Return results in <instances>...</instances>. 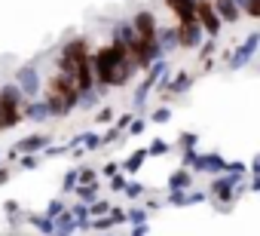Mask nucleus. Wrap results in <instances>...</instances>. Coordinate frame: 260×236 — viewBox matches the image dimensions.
I'll return each mask as SVG.
<instances>
[{"instance_id":"18","label":"nucleus","mask_w":260,"mask_h":236,"mask_svg":"<svg viewBox=\"0 0 260 236\" xmlns=\"http://www.w3.org/2000/svg\"><path fill=\"white\" fill-rule=\"evenodd\" d=\"M110 40H116V43H122V46H132V40H135L132 22H116L113 31H110Z\"/></svg>"},{"instance_id":"40","label":"nucleus","mask_w":260,"mask_h":236,"mask_svg":"<svg viewBox=\"0 0 260 236\" xmlns=\"http://www.w3.org/2000/svg\"><path fill=\"white\" fill-rule=\"evenodd\" d=\"M64 209H68V205H64V202H61V199H52V202H49V205H46V215H49V218H55V215H61V212H64Z\"/></svg>"},{"instance_id":"21","label":"nucleus","mask_w":260,"mask_h":236,"mask_svg":"<svg viewBox=\"0 0 260 236\" xmlns=\"http://www.w3.org/2000/svg\"><path fill=\"white\" fill-rule=\"evenodd\" d=\"M25 221H28V224L34 227V230H40V233H46V236H49V233H55V224H52V218H49L46 212H40V215L34 212V215H28Z\"/></svg>"},{"instance_id":"48","label":"nucleus","mask_w":260,"mask_h":236,"mask_svg":"<svg viewBox=\"0 0 260 236\" xmlns=\"http://www.w3.org/2000/svg\"><path fill=\"white\" fill-rule=\"evenodd\" d=\"M49 236H68V233H49Z\"/></svg>"},{"instance_id":"10","label":"nucleus","mask_w":260,"mask_h":236,"mask_svg":"<svg viewBox=\"0 0 260 236\" xmlns=\"http://www.w3.org/2000/svg\"><path fill=\"white\" fill-rule=\"evenodd\" d=\"M202 25L193 22V25H178V49H196L202 43Z\"/></svg>"},{"instance_id":"41","label":"nucleus","mask_w":260,"mask_h":236,"mask_svg":"<svg viewBox=\"0 0 260 236\" xmlns=\"http://www.w3.org/2000/svg\"><path fill=\"white\" fill-rule=\"evenodd\" d=\"M116 172H119V163H113V160H110V163H104V166H101V175H104V178H113V175H116Z\"/></svg>"},{"instance_id":"38","label":"nucleus","mask_w":260,"mask_h":236,"mask_svg":"<svg viewBox=\"0 0 260 236\" xmlns=\"http://www.w3.org/2000/svg\"><path fill=\"white\" fill-rule=\"evenodd\" d=\"M132 120H135V113H122V116H116V120H113V129L116 132H125Z\"/></svg>"},{"instance_id":"49","label":"nucleus","mask_w":260,"mask_h":236,"mask_svg":"<svg viewBox=\"0 0 260 236\" xmlns=\"http://www.w3.org/2000/svg\"><path fill=\"white\" fill-rule=\"evenodd\" d=\"M101 236H113V233H101Z\"/></svg>"},{"instance_id":"3","label":"nucleus","mask_w":260,"mask_h":236,"mask_svg":"<svg viewBox=\"0 0 260 236\" xmlns=\"http://www.w3.org/2000/svg\"><path fill=\"white\" fill-rule=\"evenodd\" d=\"M28 98L22 95V89L10 80V83H4L0 86V129L4 132H10V129H16L19 123H25L22 120V104H25Z\"/></svg>"},{"instance_id":"9","label":"nucleus","mask_w":260,"mask_h":236,"mask_svg":"<svg viewBox=\"0 0 260 236\" xmlns=\"http://www.w3.org/2000/svg\"><path fill=\"white\" fill-rule=\"evenodd\" d=\"M128 22H132V28H135V34H138V37H156L159 22H156V16H153L150 10H138V13H135V19H128Z\"/></svg>"},{"instance_id":"20","label":"nucleus","mask_w":260,"mask_h":236,"mask_svg":"<svg viewBox=\"0 0 260 236\" xmlns=\"http://www.w3.org/2000/svg\"><path fill=\"white\" fill-rule=\"evenodd\" d=\"M52 224H55V233H68V236H71V233L77 230V218L71 215V209H64L61 215H55Z\"/></svg>"},{"instance_id":"15","label":"nucleus","mask_w":260,"mask_h":236,"mask_svg":"<svg viewBox=\"0 0 260 236\" xmlns=\"http://www.w3.org/2000/svg\"><path fill=\"white\" fill-rule=\"evenodd\" d=\"M190 86H193V74H190V71H178L175 77H169V86H166V95H162V98L181 95V92H187Z\"/></svg>"},{"instance_id":"23","label":"nucleus","mask_w":260,"mask_h":236,"mask_svg":"<svg viewBox=\"0 0 260 236\" xmlns=\"http://www.w3.org/2000/svg\"><path fill=\"white\" fill-rule=\"evenodd\" d=\"M16 163H19V169H22V172H34V169H40L43 157H40V154H22Z\"/></svg>"},{"instance_id":"45","label":"nucleus","mask_w":260,"mask_h":236,"mask_svg":"<svg viewBox=\"0 0 260 236\" xmlns=\"http://www.w3.org/2000/svg\"><path fill=\"white\" fill-rule=\"evenodd\" d=\"M248 172H251V175H254V178H257V175H260V157H254V163H251V166H248Z\"/></svg>"},{"instance_id":"19","label":"nucleus","mask_w":260,"mask_h":236,"mask_svg":"<svg viewBox=\"0 0 260 236\" xmlns=\"http://www.w3.org/2000/svg\"><path fill=\"white\" fill-rule=\"evenodd\" d=\"M190 187H193L190 169H175L172 178H169V190H190Z\"/></svg>"},{"instance_id":"11","label":"nucleus","mask_w":260,"mask_h":236,"mask_svg":"<svg viewBox=\"0 0 260 236\" xmlns=\"http://www.w3.org/2000/svg\"><path fill=\"white\" fill-rule=\"evenodd\" d=\"M208 199V190H169V202L172 205H199Z\"/></svg>"},{"instance_id":"26","label":"nucleus","mask_w":260,"mask_h":236,"mask_svg":"<svg viewBox=\"0 0 260 236\" xmlns=\"http://www.w3.org/2000/svg\"><path fill=\"white\" fill-rule=\"evenodd\" d=\"M125 224H132V227H138V224H147V209H141V205L128 209V212H125Z\"/></svg>"},{"instance_id":"12","label":"nucleus","mask_w":260,"mask_h":236,"mask_svg":"<svg viewBox=\"0 0 260 236\" xmlns=\"http://www.w3.org/2000/svg\"><path fill=\"white\" fill-rule=\"evenodd\" d=\"M49 135H43V132H34V135H25L19 144H16V151L19 154H43L46 148H49Z\"/></svg>"},{"instance_id":"44","label":"nucleus","mask_w":260,"mask_h":236,"mask_svg":"<svg viewBox=\"0 0 260 236\" xmlns=\"http://www.w3.org/2000/svg\"><path fill=\"white\" fill-rule=\"evenodd\" d=\"M10 178H13V169H10V166H4V163H0V184H7Z\"/></svg>"},{"instance_id":"1","label":"nucleus","mask_w":260,"mask_h":236,"mask_svg":"<svg viewBox=\"0 0 260 236\" xmlns=\"http://www.w3.org/2000/svg\"><path fill=\"white\" fill-rule=\"evenodd\" d=\"M43 101L49 104V113H52V120H64V116L71 110H77V101H80V92L74 86V80H68L64 74H49L46 86H43Z\"/></svg>"},{"instance_id":"14","label":"nucleus","mask_w":260,"mask_h":236,"mask_svg":"<svg viewBox=\"0 0 260 236\" xmlns=\"http://www.w3.org/2000/svg\"><path fill=\"white\" fill-rule=\"evenodd\" d=\"M211 7H214L217 19H220V22H226V25H236V22L242 19V10L233 4V0H214Z\"/></svg>"},{"instance_id":"29","label":"nucleus","mask_w":260,"mask_h":236,"mask_svg":"<svg viewBox=\"0 0 260 236\" xmlns=\"http://www.w3.org/2000/svg\"><path fill=\"white\" fill-rule=\"evenodd\" d=\"M110 209H113V205H110L107 199H95V202L89 205V218H101V215H107Z\"/></svg>"},{"instance_id":"33","label":"nucleus","mask_w":260,"mask_h":236,"mask_svg":"<svg viewBox=\"0 0 260 236\" xmlns=\"http://www.w3.org/2000/svg\"><path fill=\"white\" fill-rule=\"evenodd\" d=\"M122 193H125L128 199H141V193H144V184H138V181H128Z\"/></svg>"},{"instance_id":"4","label":"nucleus","mask_w":260,"mask_h":236,"mask_svg":"<svg viewBox=\"0 0 260 236\" xmlns=\"http://www.w3.org/2000/svg\"><path fill=\"white\" fill-rule=\"evenodd\" d=\"M13 83L22 89L25 98H40V92H43V77H40V68L37 65H22L16 71V80Z\"/></svg>"},{"instance_id":"36","label":"nucleus","mask_w":260,"mask_h":236,"mask_svg":"<svg viewBox=\"0 0 260 236\" xmlns=\"http://www.w3.org/2000/svg\"><path fill=\"white\" fill-rule=\"evenodd\" d=\"M107 181H110V190H113V193H122V190H125V184H128V178H125L122 172H116V175H113V178H107Z\"/></svg>"},{"instance_id":"6","label":"nucleus","mask_w":260,"mask_h":236,"mask_svg":"<svg viewBox=\"0 0 260 236\" xmlns=\"http://www.w3.org/2000/svg\"><path fill=\"white\" fill-rule=\"evenodd\" d=\"M196 19H199V25H202V31L208 34V37H217L220 34V19H217V13H214V7L208 4V0H196Z\"/></svg>"},{"instance_id":"16","label":"nucleus","mask_w":260,"mask_h":236,"mask_svg":"<svg viewBox=\"0 0 260 236\" xmlns=\"http://www.w3.org/2000/svg\"><path fill=\"white\" fill-rule=\"evenodd\" d=\"M144 160H147V148H138L135 154L125 157V163H119V172H122V175H135V172L144 166Z\"/></svg>"},{"instance_id":"28","label":"nucleus","mask_w":260,"mask_h":236,"mask_svg":"<svg viewBox=\"0 0 260 236\" xmlns=\"http://www.w3.org/2000/svg\"><path fill=\"white\" fill-rule=\"evenodd\" d=\"M169 151H172V144H169V141H162V138H156V141H150L147 157H166Z\"/></svg>"},{"instance_id":"46","label":"nucleus","mask_w":260,"mask_h":236,"mask_svg":"<svg viewBox=\"0 0 260 236\" xmlns=\"http://www.w3.org/2000/svg\"><path fill=\"white\" fill-rule=\"evenodd\" d=\"M132 236H147V224H138V227H132Z\"/></svg>"},{"instance_id":"13","label":"nucleus","mask_w":260,"mask_h":236,"mask_svg":"<svg viewBox=\"0 0 260 236\" xmlns=\"http://www.w3.org/2000/svg\"><path fill=\"white\" fill-rule=\"evenodd\" d=\"M156 43H159L162 55L175 52L178 49V25H159L156 28Z\"/></svg>"},{"instance_id":"34","label":"nucleus","mask_w":260,"mask_h":236,"mask_svg":"<svg viewBox=\"0 0 260 236\" xmlns=\"http://www.w3.org/2000/svg\"><path fill=\"white\" fill-rule=\"evenodd\" d=\"M64 154H71V144H49L40 157H64Z\"/></svg>"},{"instance_id":"5","label":"nucleus","mask_w":260,"mask_h":236,"mask_svg":"<svg viewBox=\"0 0 260 236\" xmlns=\"http://www.w3.org/2000/svg\"><path fill=\"white\" fill-rule=\"evenodd\" d=\"M260 49V31H251L248 37H245V43H239L236 46V52H230V71H242L251 58H254V52Z\"/></svg>"},{"instance_id":"17","label":"nucleus","mask_w":260,"mask_h":236,"mask_svg":"<svg viewBox=\"0 0 260 236\" xmlns=\"http://www.w3.org/2000/svg\"><path fill=\"white\" fill-rule=\"evenodd\" d=\"M104 92H107V89H101V86H92L89 92H80V101H77V107H80V110H95V107L101 104Z\"/></svg>"},{"instance_id":"37","label":"nucleus","mask_w":260,"mask_h":236,"mask_svg":"<svg viewBox=\"0 0 260 236\" xmlns=\"http://www.w3.org/2000/svg\"><path fill=\"white\" fill-rule=\"evenodd\" d=\"M178 141H181V148H184V154H187V151H196V141H199V138H196L193 132H181Z\"/></svg>"},{"instance_id":"24","label":"nucleus","mask_w":260,"mask_h":236,"mask_svg":"<svg viewBox=\"0 0 260 236\" xmlns=\"http://www.w3.org/2000/svg\"><path fill=\"white\" fill-rule=\"evenodd\" d=\"M233 4L245 13V16H251V19H260V0H233Z\"/></svg>"},{"instance_id":"35","label":"nucleus","mask_w":260,"mask_h":236,"mask_svg":"<svg viewBox=\"0 0 260 236\" xmlns=\"http://www.w3.org/2000/svg\"><path fill=\"white\" fill-rule=\"evenodd\" d=\"M226 175H236L242 181V178H248V166L245 163H226Z\"/></svg>"},{"instance_id":"8","label":"nucleus","mask_w":260,"mask_h":236,"mask_svg":"<svg viewBox=\"0 0 260 236\" xmlns=\"http://www.w3.org/2000/svg\"><path fill=\"white\" fill-rule=\"evenodd\" d=\"M22 120H28V123H37V126L52 120L49 104L43 101V95H40V98H28V101L22 104Z\"/></svg>"},{"instance_id":"42","label":"nucleus","mask_w":260,"mask_h":236,"mask_svg":"<svg viewBox=\"0 0 260 236\" xmlns=\"http://www.w3.org/2000/svg\"><path fill=\"white\" fill-rule=\"evenodd\" d=\"M116 138H122V132H116V129H107V132L101 135V148H104V144H110V141H116Z\"/></svg>"},{"instance_id":"32","label":"nucleus","mask_w":260,"mask_h":236,"mask_svg":"<svg viewBox=\"0 0 260 236\" xmlns=\"http://www.w3.org/2000/svg\"><path fill=\"white\" fill-rule=\"evenodd\" d=\"M74 187H77V169H68L61 181V193H74Z\"/></svg>"},{"instance_id":"47","label":"nucleus","mask_w":260,"mask_h":236,"mask_svg":"<svg viewBox=\"0 0 260 236\" xmlns=\"http://www.w3.org/2000/svg\"><path fill=\"white\" fill-rule=\"evenodd\" d=\"M248 190H254V193H260V175H257V178H254V181L248 184Z\"/></svg>"},{"instance_id":"2","label":"nucleus","mask_w":260,"mask_h":236,"mask_svg":"<svg viewBox=\"0 0 260 236\" xmlns=\"http://www.w3.org/2000/svg\"><path fill=\"white\" fill-rule=\"evenodd\" d=\"M89 55H92L89 40H86V37H71V40L61 46V52L55 55V71H58V74H64L68 80H74V77H77V71L89 62Z\"/></svg>"},{"instance_id":"39","label":"nucleus","mask_w":260,"mask_h":236,"mask_svg":"<svg viewBox=\"0 0 260 236\" xmlns=\"http://www.w3.org/2000/svg\"><path fill=\"white\" fill-rule=\"evenodd\" d=\"M144 129H147V120H138V116H135V120H132V123H128V129H125V132H128V135H132V138H135V135H141Z\"/></svg>"},{"instance_id":"31","label":"nucleus","mask_w":260,"mask_h":236,"mask_svg":"<svg viewBox=\"0 0 260 236\" xmlns=\"http://www.w3.org/2000/svg\"><path fill=\"white\" fill-rule=\"evenodd\" d=\"M169 120H172V107H166V104L150 113V123H169Z\"/></svg>"},{"instance_id":"30","label":"nucleus","mask_w":260,"mask_h":236,"mask_svg":"<svg viewBox=\"0 0 260 236\" xmlns=\"http://www.w3.org/2000/svg\"><path fill=\"white\" fill-rule=\"evenodd\" d=\"M113 120H116L113 107H101V110L95 113V123H98V126H107V123H113Z\"/></svg>"},{"instance_id":"7","label":"nucleus","mask_w":260,"mask_h":236,"mask_svg":"<svg viewBox=\"0 0 260 236\" xmlns=\"http://www.w3.org/2000/svg\"><path fill=\"white\" fill-rule=\"evenodd\" d=\"M236 184H239V178L223 172V175H217V178L211 181V190H208V193H211L217 202H223V205H226V202H233V199H236Z\"/></svg>"},{"instance_id":"27","label":"nucleus","mask_w":260,"mask_h":236,"mask_svg":"<svg viewBox=\"0 0 260 236\" xmlns=\"http://www.w3.org/2000/svg\"><path fill=\"white\" fill-rule=\"evenodd\" d=\"M214 52H217V40H214V37H208L205 43H199V52H196V58H199V62H208Z\"/></svg>"},{"instance_id":"43","label":"nucleus","mask_w":260,"mask_h":236,"mask_svg":"<svg viewBox=\"0 0 260 236\" xmlns=\"http://www.w3.org/2000/svg\"><path fill=\"white\" fill-rule=\"evenodd\" d=\"M4 212H7V215H19L22 209H19V202H16V199H7V202H4Z\"/></svg>"},{"instance_id":"22","label":"nucleus","mask_w":260,"mask_h":236,"mask_svg":"<svg viewBox=\"0 0 260 236\" xmlns=\"http://www.w3.org/2000/svg\"><path fill=\"white\" fill-rule=\"evenodd\" d=\"M74 193L80 196V202H83V205H92V202L98 199V193H101V184H77V187H74Z\"/></svg>"},{"instance_id":"25","label":"nucleus","mask_w":260,"mask_h":236,"mask_svg":"<svg viewBox=\"0 0 260 236\" xmlns=\"http://www.w3.org/2000/svg\"><path fill=\"white\" fill-rule=\"evenodd\" d=\"M77 184H98V169L80 166V169H77Z\"/></svg>"}]
</instances>
